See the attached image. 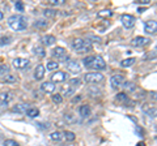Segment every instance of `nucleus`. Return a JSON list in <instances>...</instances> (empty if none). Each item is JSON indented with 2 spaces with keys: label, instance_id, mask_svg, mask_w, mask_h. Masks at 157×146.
<instances>
[{
  "label": "nucleus",
  "instance_id": "f257e3e1",
  "mask_svg": "<svg viewBox=\"0 0 157 146\" xmlns=\"http://www.w3.org/2000/svg\"><path fill=\"white\" fill-rule=\"evenodd\" d=\"M82 64L88 69H93L94 72H100L106 69V63L104 60V57L100 55H90V56H85L82 59Z\"/></svg>",
  "mask_w": 157,
  "mask_h": 146
},
{
  "label": "nucleus",
  "instance_id": "f03ea898",
  "mask_svg": "<svg viewBox=\"0 0 157 146\" xmlns=\"http://www.w3.org/2000/svg\"><path fill=\"white\" fill-rule=\"evenodd\" d=\"M8 25L11 26L14 31L25 30L28 27V20L26 17H24L22 14H13L8 18Z\"/></svg>",
  "mask_w": 157,
  "mask_h": 146
},
{
  "label": "nucleus",
  "instance_id": "7ed1b4c3",
  "mask_svg": "<svg viewBox=\"0 0 157 146\" xmlns=\"http://www.w3.org/2000/svg\"><path fill=\"white\" fill-rule=\"evenodd\" d=\"M71 46L76 52H82L84 53V52H89L92 50V42L90 41L88 42L85 39H82V38H75V39L72 41Z\"/></svg>",
  "mask_w": 157,
  "mask_h": 146
},
{
  "label": "nucleus",
  "instance_id": "20e7f679",
  "mask_svg": "<svg viewBox=\"0 0 157 146\" xmlns=\"http://www.w3.org/2000/svg\"><path fill=\"white\" fill-rule=\"evenodd\" d=\"M51 55L54 59H56L58 61H68L70 60V56H68V52L64 47H55L51 52Z\"/></svg>",
  "mask_w": 157,
  "mask_h": 146
},
{
  "label": "nucleus",
  "instance_id": "39448f33",
  "mask_svg": "<svg viewBox=\"0 0 157 146\" xmlns=\"http://www.w3.org/2000/svg\"><path fill=\"white\" fill-rule=\"evenodd\" d=\"M105 78V76L101 72H88L86 75H84V80L88 84H100Z\"/></svg>",
  "mask_w": 157,
  "mask_h": 146
},
{
  "label": "nucleus",
  "instance_id": "423d86ee",
  "mask_svg": "<svg viewBox=\"0 0 157 146\" xmlns=\"http://www.w3.org/2000/svg\"><path fill=\"white\" fill-rule=\"evenodd\" d=\"M135 21H136V18L132 16V14H122L121 16V22H122V25H123L126 29H131L132 26L135 25Z\"/></svg>",
  "mask_w": 157,
  "mask_h": 146
},
{
  "label": "nucleus",
  "instance_id": "0eeeda50",
  "mask_svg": "<svg viewBox=\"0 0 157 146\" xmlns=\"http://www.w3.org/2000/svg\"><path fill=\"white\" fill-rule=\"evenodd\" d=\"M151 43V39L149 38H147V37H135V38H132V41H131V45L134 46V47H145V46H148Z\"/></svg>",
  "mask_w": 157,
  "mask_h": 146
},
{
  "label": "nucleus",
  "instance_id": "6e6552de",
  "mask_svg": "<svg viewBox=\"0 0 157 146\" xmlns=\"http://www.w3.org/2000/svg\"><path fill=\"white\" fill-rule=\"evenodd\" d=\"M12 64L16 69H25V68L29 67L30 61H29V59H25V57H16V59L12 61Z\"/></svg>",
  "mask_w": 157,
  "mask_h": 146
},
{
  "label": "nucleus",
  "instance_id": "1a4fd4ad",
  "mask_svg": "<svg viewBox=\"0 0 157 146\" xmlns=\"http://www.w3.org/2000/svg\"><path fill=\"white\" fill-rule=\"evenodd\" d=\"M144 30L148 34H155L157 33V21L155 20H148L144 22Z\"/></svg>",
  "mask_w": 157,
  "mask_h": 146
},
{
  "label": "nucleus",
  "instance_id": "9d476101",
  "mask_svg": "<svg viewBox=\"0 0 157 146\" xmlns=\"http://www.w3.org/2000/svg\"><path fill=\"white\" fill-rule=\"evenodd\" d=\"M66 67H67V69L72 73H80V71H81V65L78 64V61H76V60H68Z\"/></svg>",
  "mask_w": 157,
  "mask_h": 146
},
{
  "label": "nucleus",
  "instance_id": "9b49d317",
  "mask_svg": "<svg viewBox=\"0 0 157 146\" xmlns=\"http://www.w3.org/2000/svg\"><path fill=\"white\" fill-rule=\"evenodd\" d=\"M39 42L42 43V46H52V45H55L56 43V38L51 35V34H47V35H43L41 37V39H39Z\"/></svg>",
  "mask_w": 157,
  "mask_h": 146
},
{
  "label": "nucleus",
  "instance_id": "f8f14e48",
  "mask_svg": "<svg viewBox=\"0 0 157 146\" xmlns=\"http://www.w3.org/2000/svg\"><path fill=\"white\" fill-rule=\"evenodd\" d=\"M123 82H124V77L122 75H114V76H111V78H110V84H111V86L114 87V89L122 86Z\"/></svg>",
  "mask_w": 157,
  "mask_h": 146
},
{
  "label": "nucleus",
  "instance_id": "ddd939ff",
  "mask_svg": "<svg viewBox=\"0 0 157 146\" xmlns=\"http://www.w3.org/2000/svg\"><path fill=\"white\" fill-rule=\"evenodd\" d=\"M67 80V73L63 71H58L51 75V82H63Z\"/></svg>",
  "mask_w": 157,
  "mask_h": 146
},
{
  "label": "nucleus",
  "instance_id": "4468645a",
  "mask_svg": "<svg viewBox=\"0 0 157 146\" xmlns=\"http://www.w3.org/2000/svg\"><path fill=\"white\" fill-rule=\"evenodd\" d=\"M45 72H46L45 65H43V64H38L37 68H36V71H34V78H36L37 81L42 80L43 77H45Z\"/></svg>",
  "mask_w": 157,
  "mask_h": 146
},
{
  "label": "nucleus",
  "instance_id": "2eb2a0df",
  "mask_svg": "<svg viewBox=\"0 0 157 146\" xmlns=\"http://www.w3.org/2000/svg\"><path fill=\"white\" fill-rule=\"evenodd\" d=\"M29 108H30L29 104H26V103H18V104L12 107V111H13V112H17V114H26V111Z\"/></svg>",
  "mask_w": 157,
  "mask_h": 146
},
{
  "label": "nucleus",
  "instance_id": "dca6fc26",
  "mask_svg": "<svg viewBox=\"0 0 157 146\" xmlns=\"http://www.w3.org/2000/svg\"><path fill=\"white\" fill-rule=\"evenodd\" d=\"M41 89L45 91V93L52 94L54 91H55V85H54V82H51V81H46L41 85Z\"/></svg>",
  "mask_w": 157,
  "mask_h": 146
},
{
  "label": "nucleus",
  "instance_id": "f3484780",
  "mask_svg": "<svg viewBox=\"0 0 157 146\" xmlns=\"http://www.w3.org/2000/svg\"><path fill=\"white\" fill-rule=\"evenodd\" d=\"M2 82H6V84H14V82L18 81V77L16 75H12V73H8V75L3 76L2 78H0Z\"/></svg>",
  "mask_w": 157,
  "mask_h": 146
},
{
  "label": "nucleus",
  "instance_id": "a211bd4d",
  "mask_svg": "<svg viewBox=\"0 0 157 146\" xmlns=\"http://www.w3.org/2000/svg\"><path fill=\"white\" fill-rule=\"evenodd\" d=\"M78 114H80L81 118H88V116H90L92 110L88 104H81L80 107H78Z\"/></svg>",
  "mask_w": 157,
  "mask_h": 146
},
{
  "label": "nucleus",
  "instance_id": "6ab92c4d",
  "mask_svg": "<svg viewBox=\"0 0 157 146\" xmlns=\"http://www.w3.org/2000/svg\"><path fill=\"white\" fill-rule=\"evenodd\" d=\"M50 140L54 141V142H62L63 140H64V134L60 130H55V132H52L50 134Z\"/></svg>",
  "mask_w": 157,
  "mask_h": 146
},
{
  "label": "nucleus",
  "instance_id": "aec40b11",
  "mask_svg": "<svg viewBox=\"0 0 157 146\" xmlns=\"http://www.w3.org/2000/svg\"><path fill=\"white\" fill-rule=\"evenodd\" d=\"M75 91L76 89H73V87H71L70 85H66V86H63V89H62V97L64 95V97H72L73 94H75Z\"/></svg>",
  "mask_w": 157,
  "mask_h": 146
},
{
  "label": "nucleus",
  "instance_id": "412c9836",
  "mask_svg": "<svg viewBox=\"0 0 157 146\" xmlns=\"http://www.w3.org/2000/svg\"><path fill=\"white\" fill-rule=\"evenodd\" d=\"M135 61H136L135 57H128V59H124V60H122V61H121V67L128 68V67H131V65H134V64H135Z\"/></svg>",
  "mask_w": 157,
  "mask_h": 146
},
{
  "label": "nucleus",
  "instance_id": "4be33fe9",
  "mask_svg": "<svg viewBox=\"0 0 157 146\" xmlns=\"http://www.w3.org/2000/svg\"><path fill=\"white\" fill-rule=\"evenodd\" d=\"M34 53L38 56V57H45L46 56V51L43 46H36L34 47Z\"/></svg>",
  "mask_w": 157,
  "mask_h": 146
},
{
  "label": "nucleus",
  "instance_id": "5701e85b",
  "mask_svg": "<svg viewBox=\"0 0 157 146\" xmlns=\"http://www.w3.org/2000/svg\"><path fill=\"white\" fill-rule=\"evenodd\" d=\"M67 85H70L71 87H73V89H76V87H78L81 85V80L78 78V77H75V78H70L68 80V84Z\"/></svg>",
  "mask_w": 157,
  "mask_h": 146
},
{
  "label": "nucleus",
  "instance_id": "b1692460",
  "mask_svg": "<svg viewBox=\"0 0 157 146\" xmlns=\"http://www.w3.org/2000/svg\"><path fill=\"white\" fill-rule=\"evenodd\" d=\"M12 41H13V38L11 35H0V46L9 45Z\"/></svg>",
  "mask_w": 157,
  "mask_h": 146
},
{
  "label": "nucleus",
  "instance_id": "393cba45",
  "mask_svg": "<svg viewBox=\"0 0 157 146\" xmlns=\"http://www.w3.org/2000/svg\"><path fill=\"white\" fill-rule=\"evenodd\" d=\"M12 98V95H9V93H0V102L3 106L8 104V100Z\"/></svg>",
  "mask_w": 157,
  "mask_h": 146
},
{
  "label": "nucleus",
  "instance_id": "a878e982",
  "mask_svg": "<svg viewBox=\"0 0 157 146\" xmlns=\"http://www.w3.org/2000/svg\"><path fill=\"white\" fill-rule=\"evenodd\" d=\"M63 134H64V140L68 141V142H72V141H75V138H76V134L71 132V130H66V132H63Z\"/></svg>",
  "mask_w": 157,
  "mask_h": 146
},
{
  "label": "nucleus",
  "instance_id": "bb28decb",
  "mask_svg": "<svg viewBox=\"0 0 157 146\" xmlns=\"http://www.w3.org/2000/svg\"><path fill=\"white\" fill-rule=\"evenodd\" d=\"M117 100L122 102V103H128L130 98H128V95H127L126 93H119V94H117Z\"/></svg>",
  "mask_w": 157,
  "mask_h": 146
},
{
  "label": "nucleus",
  "instance_id": "cd10ccee",
  "mask_svg": "<svg viewBox=\"0 0 157 146\" xmlns=\"http://www.w3.org/2000/svg\"><path fill=\"white\" fill-rule=\"evenodd\" d=\"M122 86H123V89L126 91H134L136 89L135 84H132V82H130V81H124L123 84H122Z\"/></svg>",
  "mask_w": 157,
  "mask_h": 146
},
{
  "label": "nucleus",
  "instance_id": "c85d7f7f",
  "mask_svg": "<svg viewBox=\"0 0 157 146\" xmlns=\"http://www.w3.org/2000/svg\"><path fill=\"white\" fill-rule=\"evenodd\" d=\"M38 115H39V110L34 108V107H30V108L26 111V116H29V118H37Z\"/></svg>",
  "mask_w": 157,
  "mask_h": 146
},
{
  "label": "nucleus",
  "instance_id": "c756f323",
  "mask_svg": "<svg viewBox=\"0 0 157 146\" xmlns=\"http://www.w3.org/2000/svg\"><path fill=\"white\" fill-rule=\"evenodd\" d=\"M34 26L36 27H39V29H45L48 26V21L47 20H37L34 22Z\"/></svg>",
  "mask_w": 157,
  "mask_h": 146
},
{
  "label": "nucleus",
  "instance_id": "7c9ffc66",
  "mask_svg": "<svg viewBox=\"0 0 157 146\" xmlns=\"http://www.w3.org/2000/svg\"><path fill=\"white\" fill-rule=\"evenodd\" d=\"M45 68H47L48 71H55V69H58V68H59V64H58V61L50 60V61H47V65Z\"/></svg>",
  "mask_w": 157,
  "mask_h": 146
},
{
  "label": "nucleus",
  "instance_id": "2f4dec72",
  "mask_svg": "<svg viewBox=\"0 0 157 146\" xmlns=\"http://www.w3.org/2000/svg\"><path fill=\"white\" fill-rule=\"evenodd\" d=\"M43 14H45L46 17H55L58 14V11H55V9H45V12H43Z\"/></svg>",
  "mask_w": 157,
  "mask_h": 146
},
{
  "label": "nucleus",
  "instance_id": "473e14b6",
  "mask_svg": "<svg viewBox=\"0 0 157 146\" xmlns=\"http://www.w3.org/2000/svg\"><path fill=\"white\" fill-rule=\"evenodd\" d=\"M51 99L54 103H56V104H60L62 102H63V97L60 94H52L51 95Z\"/></svg>",
  "mask_w": 157,
  "mask_h": 146
},
{
  "label": "nucleus",
  "instance_id": "72a5a7b5",
  "mask_svg": "<svg viewBox=\"0 0 157 146\" xmlns=\"http://www.w3.org/2000/svg\"><path fill=\"white\" fill-rule=\"evenodd\" d=\"M9 73V67L6 64H0V76H6Z\"/></svg>",
  "mask_w": 157,
  "mask_h": 146
},
{
  "label": "nucleus",
  "instance_id": "f704fd0d",
  "mask_svg": "<svg viewBox=\"0 0 157 146\" xmlns=\"http://www.w3.org/2000/svg\"><path fill=\"white\" fill-rule=\"evenodd\" d=\"M147 114H148V116H149V118H152V119L157 118V107H153V108H151Z\"/></svg>",
  "mask_w": 157,
  "mask_h": 146
},
{
  "label": "nucleus",
  "instance_id": "c9c22d12",
  "mask_svg": "<svg viewBox=\"0 0 157 146\" xmlns=\"http://www.w3.org/2000/svg\"><path fill=\"white\" fill-rule=\"evenodd\" d=\"M14 8H16L18 12H24V9H25L22 2H16V3H14Z\"/></svg>",
  "mask_w": 157,
  "mask_h": 146
},
{
  "label": "nucleus",
  "instance_id": "e433bc0d",
  "mask_svg": "<svg viewBox=\"0 0 157 146\" xmlns=\"http://www.w3.org/2000/svg\"><path fill=\"white\" fill-rule=\"evenodd\" d=\"M3 145H4V146H18V144H17L14 140H6V141L3 142Z\"/></svg>",
  "mask_w": 157,
  "mask_h": 146
},
{
  "label": "nucleus",
  "instance_id": "4c0bfd02",
  "mask_svg": "<svg viewBox=\"0 0 157 146\" xmlns=\"http://www.w3.org/2000/svg\"><path fill=\"white\" fill-rule=\"evenodd\" d=\"M111 14H113V12L111 11H107V9H106V11H102V12L98 13V16H100V17H110Z\"/></svg>",
  "mask_w": 157,
  "mask_h": 146
},
{
  "label": "nucleus",
  "instance_id": "58836bf2",
  "mask_svg": "<svg viewBox=\"0 0 157 146\" xmlns=\"http://www.w3.org/2000/svg\"><path fill=\"white\" fill-rule=\"evenodd\" d=\"M52 4H55V5H59V4H63L64 3V0H50Z\"/></svg>",
  "mask_w": 157,
  "mask_h": 146
},
{
  "label": "nucleus",
  "instance_id": "ea45409f",
  "mask_svg": "<svg viewBox=\"0 0 157 146\" xmlns=\"http://www.w3.org/2000/svg\"><path fill=\"white\" fill-rule=\"evenodd\" d=\"M151 98L157 100V93H156V91H152V93H151Z\"/></svg>",
  "mask_w": 157,
  "mask_h": 146
},
{
  "label": "nucleus",
  "instance_id": "a19ab883",
  "mask_svg": "<svg viewBox=\"0 0 157 146\" xmlns=\"http://www.w3.org/2000/svg\"><path fill=\"white\" fill-rule=\"evenodd\" d=\"M80 99H81V97H80V95H77V97H75V98L72 99V102H78Z\"/></svg>",
  "mask_w": 157,
  "mask_h": 146
},
{
  "label": "nucleus",
  "instance_id": "79ce46f5",
  "mask_svg": "<svg viewBox=\"0 0 157 146\" xmlns=\"http://www.w3.org/2000/svg\"><path fill=\"white\" fill-rule=\"evenodd\" d=\"M136 3H141V4H148L149 2H148V0H143V2H136Z\"/></svg>",
  "mask_w": 157,
  "mask_h": 146
},
{
  "label": "nucleus",
  "instance_id": "37998d69",
  "mask_svg": "<svg viewBox=\"0 0 157 146\" xmlns=\"http://www.w3.org/2000/svg\"><path fill=\"white\" fill-rule=\"evenodd\" d=\"M136 146H145V144H144V142H139V144H137Z\"/></svg>",
  "mask_w": 157,
  "mask_h": 146
},
{
  "label": "nucleus",
  "instance_id": "c03bdc74",
  "mask_svg": "<svg viewBox=\"0 0 157 146\" xmlns=\"http://www.w3.org/2000/svg\"><path fill=\"white\" fill-rule=\"evenodd\" d=\"M3 17H4V14H3L2 11H0V20H3Z\"/></svg>",
  "mask_w": 157,
  "mask_h": 146
},
{
  "label": "nucleus",
  "instance_id": "a18cd8bd",
  "mask_svg": "<svg viewBox=\"0 0 157 146\" xmlns=\"http://www.w3.org/2000/svg\"><path fill=\"white\" fill-rule=\"evenodd\" d=\"M155 53H156V55H157V46H156V48H155Z\"/></svg>",
  "mask_w": 157,
  "mask_h": 146
}]
</instances>
